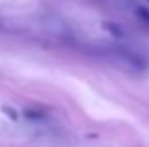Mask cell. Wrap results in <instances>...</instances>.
Masks as SVG:
<instances>
[{"label":"cell","mask_w":149,"mask_h":147,"mask_svg":"<svg viewBox=\"0 0 149 147\" xmlns=\"http://www.w3.org/2000/svg\"><path fill=\"white\" fill-rule=\"evenodd\" d=\"M25 113H26V117H29V119H40L42 117L40 113H36V111H32V110H26Z\"/></svg>","instance_id":"5b68a950"},{"label":"cell","mask_w":149,"mask_h":147,"mask_svg":"<svg viewBox=\"0 0 149 147\" xmlns=\"http://www.w3.org/2000/svg\"><path fill=\"white\" fill-rule=\"evenodd\" d=\"M2 111H4V113H8V115H10V119H13V121H15V119L19 117V115L15 113V111L11 110V107H8V106H4V107H2Z\"/></svg>","instance_id":"277c9868"},{"label":"cell","mask_w":149,"mask_h":147,"mask_svg":"<svg viewBox=\"0 0 149 147\" xmlns=\"http://www.w3.org/2000/svg\"><path fill=\"white\" fill-rule=\"evenodd\" d=\"M102 26H104L108 32H111V36H115V38H125L127 36V30H125L121 25H117V23H104Z\"/></svg>","instance_id":"7a4b0ae2"},{"label":"cell","mask_w":149,"mask_h":147,"mask_svg":"<svg viewBox=\"0 0 149 147\" xmlns=\"http://www.w3.org/2000/svg\"><path fill=\"white\" fill-rule=\"evenodd\" d=\"M136 15H138L143 23H149V10H147V8H143V6L136 8Z\"/></svg>","instance_id":"3957f363"},{"label":"cell","mask_w":149,"mask_h":147,"mask_svg":"<svg viewBox=\"0 0 149 147\" xmlns=\"http://www.w3.org/2000/svg\"><path fill=\"white\" fill-rule=\"evenodd\" d=\"M113 53H115L121 60H125L127 64H130V66L140 68V70L146 68V59H143L142 55H138L136 51H132V49H128V47H113Z\"/></svg>","instance_id":"6da1fadb"}]
</instances>
